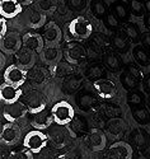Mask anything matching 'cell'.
I'll use <instances>...</instances> for the list:
<instances>
[{
	"label": "cell",
	"mask_w": 150,
	"mask_h": 159,
	"mask_svg": "<svg viewBox=\"0 0 150 159\" xmlns=\"http://www.w3.org/2000/svg\"><path fill=\"white\" fill-rule=\"evenodd\" d=\"M67 33L74 41H84L93 33V25L85 17H76L67 24Z\"/></svg>",
	"instance_id": "cell-1"
},
{
	"label": "cell",
	"mask_w": 150,
	"mask_h": 159,
	"mask_svg": "<svg viewBox=\"0 0 150 159\" xmlns=\"http://www.w3.org/2000/svg\"><path fill=\"white\" fill-rule=\"evenodd\" d=\"M51 112L53 116V120H55V124H59L62 126L70 125L75 117L74 107L69 102H65V101H61L53 104L51 108Z\"/></svg>",
	"instance_id": "cell-2"
},
{
	"label": "cell",
	"mask_w": 150,
	"mask_h": 159,
	"mask_svg": "<svg viewBox=\"0 0 150 159\" xmlns=\"http://www.w3.org/2000/svg\"><path fill=\"white\" fill-rule=\"evenodd\" d=\"M48 135H46L42 130H32L27 134L23 139V147L27 149H30L33 154L39 153L41 150H43L47 147L48 143Z\"/></svg>",
	"instance_id": "cell-3"
},
{
	"label": "cell",
	"mask_w": 150,
	"mask_h": 159,
	"mask_svg": "<svg viewBox=\"0 0 150 159\" xmlns=\"http://www.w3.org/2000/svg\"><path fill=\"white\" fill-rule=\"evenodd\" d=\"M22 20L23 23L27 25L28 28L32 30H39V28H43L46 25V20L47 17L43 11H41L36 8H27L25 10L22 11Z\"/></svg>",
	"instance_id": "cell-4"
},
{
	"label": "cell",
	"mask_w": 150,
	"mask_h": 159,
	"mask_svg": "<svg viewBox=\"0 0 150 159\" xmlns=\"http://www.w3.org/2000/svg\"><path fill=\"white\" fill-rule=\"evenodd\" d=\"M22 99L27 104L31 115L43 111L47 107V102H46L45 96L37 89H31L30 92H27L25 94H23Z\"/></svg>",
	"instance_id": "cell-5"
},
{
	"label": "cell",
	"mask_w": 150,
	"mask_h": 159,
	"mask_svg": "<svg viewBox=\"0 0 150 159\" xmlns=\"http://www.w3.org/2000/svg\"><path fill=\"white\" fill-rule=\"evenodd\" d=\"M87 50L79 42H69L64 47V57L73 65H79L87 59Z\"/></svg>",
	"instance_id": "cell-6"
},
{
	"label": "cell",
	"mask_w": 150,
	"mask_h": 159,
	"mask_svg": "<svg viewBox=\"0 0 150 159\" xmlns=\"http://www.w3.org/2000/svg\"><path fill=\"white\" fill-rule=\"evenodd\" d=\"M23 47V38L18 32H8L0 41V48L5 55H16Z\"/></svg>",
	"instance_id": "cell-7"
},
{
	"label": "cell",
	"mask_w": 150,
	"mask_h": 159,
	"mask_svg": "<svg viewBox=\"0 0 150 159\" xmlns=\"http://www.w3.org/2000/svg\"><path fill=\"white\" fill-rule=\"evenodd\" d=\"M4 82L14 85V87H22L25 80L27 76H28V73H27L25 69L20 68V66L17 64H11L9 65L7 69H4Z\"/></svg>",
	"instance_id": "cell-8"
},
{
	"label": "cell",
	"mask_w": 150,
	"mask_h": 159,
	"mask_svg": "<svg viewBox=\"0 0 150 159\" xmlns=\"http://www.w3.org/2000/svg\"><path fill=\"white\" fill-rule=\"evenodd\" d=\"M27 113H30V111L23 101H17V102L5 104L3 110V116L8 122H16L20 120V118H23Z\"/></svg>",
	"instance_id": "cell-9"
},
{
	"label": "cell",
	"mask_w": 150,
	"mask_h": 159,
	"mask_svg": "<svg viewBox=\"0 0 150 159\" xmlns=\"http://www.w3.org/2000/svg\"><path fill=\"white\" fill-rule=\"evenodd\" d=\"M93 88L102 99H112L117 94V87L116 84L110 80V79H97L93 83Z\"/></svg>",
	"instance_id": "cell-10"
},
{
	"label": "cell",
	"mask_w": 150,
	"mask_h": 159,
	"mask_svg": "<svg viewBox=\"0 0 150 159\" xmlns=\"http://www.w3.org/2000/svg\"><path fill=\"white\" fill-rule=\"evenodd\" d=\"M20 140V127L14 122H8L3 125L2 132H0V141L3 145H11L17 144Z\"/></svg>",
	"instance_id": "cell-11"
},
{
	"label": "cell",
	"mask_w": 150,
	"mask_h": 159,
	"mask_svg": "<svg viewBox=\"0 0 150 159\" xmlns=\"http://www.w3.org/2000/svg\"><path fill=\"white\" fill-rule=\"evenodd\" d=\"M42 36L45 38L46 46H59L62 38V31L55 22H50L43 27Z\"/></svg>",
	"instance_id": "cell-12"
},
{
	"label": "cell",
	"mask_w": 150,
	"mask_h": 159,
	"mask_svg": "<svg viewBox=\"0 0 150 159\" xmlns=\"http://www.w3.org/2000/svg\"><path fill=\"white\" fill-rule=\"evenodd\" d=\"M23 97V90L20 87H14L7 82L0 85V99L4 104L17 102Z\"/></svg>",
	"instance_id": "cell-13"
},
{
	"label": "cell",
	"mask_w": 150,
	"mask_h": 159,
	"mask_svg": "<svg viewBox=\"0 0 150 159\" xmlns=\"http://www.w3.org/2000/svg\"><path fill=\"white\" fill-rule=\"evenodd\" d=\"M23 5L19 0H0V14L7 19L16 18L22 14Z\"/></svg>",
	"instance_id": "cell-14"
},
{
	"label": "cell",
	"mask_w": 150,
	"mask_h": 159,
	"mask_svg": "<svg viewBox=\"0 0 150 159\" xmlns=\"http://www.w3.org/2000/svg\"><path fill=\"white\" fill-rule=\"evenodd\" d=\"M53 122H55V120H53L51 110L46 108L41 112L31 115V124L37 130H47L48 127L52 126Z\"/></svg>",
	"instance_id": "cell-15"
},
{
	"label": "cell",
	"mask_w": 150,
	"mask_h": 159,
	"mask_svg": "<svg viewBox=\"0 0 150 159\" xmlns=\"http://www.w3.org/2000/svg\"><path fill=\"white\" fill-rule=\"evenodd\" d=\"M87 144L88 147L94 150V152H99L103 150L106 148V144H107V138L104 135V132L98 129V127H94L88 132V136H87Z\"/></svg>",
	"instance_id": "cell-16"
},
{
	"label": "cell",
	"mask_w": 150,
	"mask_h": 159,
	"mask_svg": "<svg viewBox=\"0 0 150 159\" xmlns=\"http://www.w3.org/2000/svg\"><path fill=\"white\" fill-rule=\"evenodd\" d=\"M23 38V47H27L30 50L36 51L37 54H41L43 51V48L46 47V42L42 34H38L34 32H28L24 36H22Z\"/></svg>",
	"instance_id": "cell-17"
},
{
	"label": "cell",
	"mask_w": 150,
	"mask_h": 159,
	"mask_svg": "<svg viewBox=\"0 0 150 159\" xmlns=\"http://www.w3.org/2000/svg\"><path fill=\"white\" fill-rule=\"evenodd\" d=\"M48 130V139L51 140L52 145L57 149L64 148L65 145L67 144V134L65 129H62V125H52L51 127L47 129Z\"/></svg>",
	"instance_id": "cell-18"
},
{
	"label": "cell",
	"mask_w": 150,
	"mask_h": 159,
	"mask_svg": "<svg viewBox=\"0 0 150 159\" xmlns=\"http://www.w3.org/2000/svg\"><path fill=\"white\" fill-rule=\"evenodd\" d=\"M16 60L20 68H23L25 70L32 69L36 64V60H37V52L27 48V47H22L16 54Z\"/></svg>",
	"instance_id": "cell-19"
},
{
	"label": "cell",
	"mask_w": 150,
	"mask_h": 159,
	"mask_svg": "<svg viewBox=\"0 0 150 159\" xmlns=\"http://www.w3.org/2000/svg\"><path fill=\"white\" fill-rule=\"evenodd\" d=\"M39 55H41V60L46 65L52 66V65L57 64L59 61H61L64 51H61L59 46H46Z\"/></svg>",
	"instance_id": "cell-20"
},
{
	"label": "cell",
	"mask_w": 150,
	"mask_h": 159,
	"mask_svg": "<svg viewBox=\"0 0 150 159\" xmlns=\"http://www.w3.org/2000/svg\"><path fill=\"white\" fill-rule=\"evenodd\" d=\"M111 155L115 159H132V148L125 141H117L111 147Z\"/></svg>",
	"instance_id": "cell-21"
},
{
	"label": "cell",
	"mask_w": 150,
	"mask_h": 159,
	"mask_svg": "<svg viewBox=\"0 0 150 159\" xmlns=\"http://www.w3.org/2000/svg\"><path fill=\"white\" fill-rule=\"evenodd\" d=\"M98 103V99L95 98L92 93L89 92H83L76 97V104L80 110L83 111H90L92 108H94Z\"/></svg>",
	"instance_id": "cell-22"
},
{
	"label": "cell",
	"mask_w": 150,
	"mask_h": 159,
	"mask_svg": "<svg viewBox=\"0 0 150 159\" xmlns=\"http://www.w3.org/2000/svg\"><path fill=\"white\" fill-rule=\"evenodd\" d=\"M106 129H107V131L110 132L112 136H115V138H121L122 135L125 134L126 126H125V122H124V120H122V118H120V117H112L111 120L107 122Z\"/></svg>",
	"instance_id": "cell-23"
},
{
	"label": "cell",
	"mask_w": 150,
	"mask_h": 159,
	"mask_svg": "<svg viewBox=\"0 0 150 159\" xmlns=\"http://www.w3.org/2000/svg\"><path fill=\"white\" fill-rule=\"evenodd\" d=\"M130 43H131V41L125 31H117L113 34V46L121 54H125V52L129 51Z\"/></svg>",
	"instance_id": "cell-24"
},
{
	"label": "cell",
	"mask_w": 150,
	"mask_h": 159,
	"mask_svg": "<svg viewBox=\"0 0 150 159\" xmlns=\"http://www.w3.org/2000/svg\"><path fill=\"white\" fill-rule=\"evenodd\" d=\"M132 116L135 118V121L141 126H146L150 124V110L145 107L144 104L132 107Z\"/></svg>",
	"instance_id": "cell-25"
},
{
	"label": "cell",
	"mask_w": 150,
	"mask_h": 159,
	"mask_svg": "<svg viewBox=\"0 0 150 159\" xmlns=\"http://www.w3.org/2000/svg\"><path fill=\"white\" fill-rule=\"evenodd\" d=\"M50 71L53 76L66 78L73 74V64H70L69 61H59L57 64L51 66Z\"/></svg>",
	"instance_id": "cell-26"
},
{
	"label": "cell",
	"mask_w": 150,
	"mask_h": 159,
	"mask_svg": "<svg viewBox=\"0 0 150 159\" xmlns=\"http://www.w3.org/2000/svg\"><path fill=\"white\" fill-rule=\"evenodd\" d=\"M112 11L117 16V18L121 22H127L129 17H130V5L126 2H122V0H116L112 3Z\"/></svg>",
	"instance_id": "cell-27"
},
{
	"label": "cell",
	"mask_w": 150,
	"mask_h": 159,
	"mask_svg": "<svg viewBox=\"0 0 150 159\" xmlns=\"http://www.w3.org/2000/svg\"><path fill=\"white\" fill-rule=\"evenodd\" d=\"M81 83H83V79H81V76L79 75H69L65 78V80L62 83V89L66 94H73L75 93V92L79 90Z\"/></svg>",
	"instance_id": "cell-28"
},
{
	"label": "cell",
	"mask_w": 150,
	"mask_h": 159,
	"mask_svg": "<svg viewBox=\"0 0 150 159\" xmlns=\"http://www.w3.org/2000/svg\"><path fill=\"white\" fill-rule=\"evenodd\" d=\"M30 79L34 85H41L43 84L47 78H48V71L45 68H41V66H33L32 69H30Z\"/></svg>",
	"instance_id": "cell-29"
},
{
	"label": "cell",
	"mask_w": 150,
	"mask_h": 159,
	"mask_svg": "<svg viewBox=\"0 0 150 159\" xmlns=\"http://www.w3.org/2000/svg\"><path fill=\"white\" fill-rule=\"evenodd\" d=\"M120 79H121L122 85H124L126 89H129V90L136 89V88H138V85H139V83H140V80H141L139 76H136V75H135L132 71H130L129 69L125 70L124 73L121 74Z\"/></svg>",
	"instance_id": "cell-30"
},
{
	"label": "cell",
	"mask_w": 150,
	"mask_h": 159,
	"mask_svg": "<svg viewBox=\"0 0 150 159\" xmlns=\"http://www.w3.org/2000/svg\"><path fill=\"white\" fill-rule=\"evenodd\" d=\"M132 56L135 59V61L140 64L141 66H149L150 65V55H149V52L145 50L144 46L141 45H136L132 50Z\"/></svg>",
	"instance_id": "cell-31"
},
{
	"label": "cell",
	"mask_w": 150,
	"mask_h": 159,
	"mask_svg": "<svg viewBox=\"0 0 150 159\" xmlns=\"http://www.w3.org/2000/svg\"><path fill=\"white\" fill-rule=\"evenodd\" d=\"M90 11L95 18L102 19L108 14V5L106 4L104 0H92Z\"/></svg>",
	"instance_id": "cell-32"
},
{
	"label": "cell",
	"mask_w": 150,
	"mask_h": 159,
	"mask_svg": "<svg viewBox=\"0 0 150 159\" xmlns=\"http://www.w3.org/2000/svg\"><path fill=\"white\" fill-rule=\"evenodd\" d=\"M131 140L138 148H145L149 143V135L148 132L143 129H136L131 134Z\"/></svg>",
	"instance_id": "cell-33"
},
{
	"label": "cell",
	"mask_w": 150,
	"mask_h": 159,
	"mask_svg": "<svg viewBox=\"0 0 150 159\" xmlns=\"http://www.w3.org/2000/svg\"><path fill=\"white\" fill-rule=\"evenodd\" d=\"M34 8L43 11V13H52L57 8V0H33Z\"/></svg>",
	"instance_id": "cell-34"
},
{
	"label": "cell",
	"mask_w": 150,
	"mask_h": 159,
	"mask_svg": "<svg viewBox=\"0 0 150 159\" xmlns=\"http://www.w3.org/2000/svg\"><path fill=\"white\" fill-rule=\"evenodd\" d=\"M124 28H125L124 31L126 32V34H127L129 38H130V41H131L132 43L138 45V43L140 42V39H141V32H140V30H139L138 25H136L135 23H126Z\"/></svg>",
	"instance_id": "cell-35"
},
{
	"label": "cell",
	"mask_w": 150,
	"mask_h": 159,
	"mask_svg": "<svg viewBox=\"0 0 150 159\" xmlns=\"http://www.w3.org/2000/svg\"><path fill=\"white\" fill-rule=\"evenodd\" d=\"M87 131V122H85V118L81 117V116H75L74 120L70 124V132L75 135H81Z\"/></svg>",
	"instance_id": "cell-36"
},
{
	"label": "cell",
	"mask_w": 150,
	"mask_h": 159,
	"mask_svg": "<svg viewBox=\"0 0 150 159\" xmlns=\"http://www.w3.org/2000/svg\"><path fill=\"white\" fill-rule=\"evenodd\" d=\"M104 74H106V70H104V66L102 64H92V65L88 66L87 70H85L87 78L95 79V80H97V79L103 78Z\"/></svg>",
	"instance_id": "cell-37"
},
{
	"label": "cell",
	"mask_w": 150,
	"mask_h": 159,
	"mask_svg": "<svg viewBox=\"0 0 150 159\" xmlns=\"http://www.w3.org/2000/svg\"><path fill=\"white\" fill-rule=\"evenodd\" d=\"M104 64L108 69H110L111 71H117L120 68H121V61L120 59L115 55V54H107L104 56Z\"/></svg>",
	"instance_id": "cell-38"
},
{
	"label": "cell",
	"mask_w": 150,
	"mask_h": 159,
	"mask_svg": "<svg viewBox=\"0 0 150 159\" xmlns=\"http://www.w3.org/2000/svg\"><path fill=\"white\" fill-rule=\"evenodd\" d=\"M127 103L130 107H136V106L144 104V96L140 92H135V90H130L127 93Z\"/></svg>",
	"instance_id": "cell-39"
},
{
	"label": "cell",
	"mask_w": 150,
	"mask_h": 159,
	"mask_svg": "<svg viewBox=\"0 0 150 159\" xmlns=\"http://www.w3.org/2000/svg\"><path fill=\"white\" fill-rule=\"evenodd\" d=\"M9 159H33V153L24 147L23 149L11 150L9 154Z\"/></svg>",
	"instance_id": "cell-40"
},
{
	"label": "cell",
	"mask_w": 150,
	"mask_h": 159,
	"mask_svg": "<svg viewBox=\"0 0 150 159\" xmlns=\"http://www.w3.org/2000/svg\"><path fill=\"white\" fill-rule=\"evenodd\" d=\"M130 10L135 17H143L144 16V10H145V5L141 0H130Z\"/></svg>",
	"instance_id": "cell-41"
},
{
	"label": "cell",
	"mask_w": 150,
	"mask_h": 159,
	"mask_svg": "<svg viewBox=\"0 0 150 159\" xmlns=\"http://www.w3.org/2000/svg\"><path fill=\"white\" fill-rule=\"evenodd\" d=\"M120 23H122V22L117 18V16L113 11L108 13L104 17V24H106V27L110 30H117V27H120Z\"/></svg>",
	"instance_id": "cell-42"
},
{
	"label": "cell",
	"mask_w": 150,
	"mask_h": 159,
	"mask_svg": "<svg viewBox=\"0 0 150 159\" xmlns=\"http://www.w3.org/2000/svg\"><path fill=\"white\" fill-rule=\"evenodd\" d=\"M67 5L73 10H83L87 5V0H67Z\"/></svg>",
	"instance_id": "cell-43"
},
{
	"label": "cell",
	"mask_w": 150,
	"mask_h": 159,
	"mask_svg": "<svg viewBox=\"0 0 150 159\" xmlns=\"http://www.w3.org/2000/svg\"><path fill=\"white\" fill-rule=\"evenodd\" d=\"M93 42H94V45H97V47H98V48H102V47H104V46H106L107 39H106V37H104L103 34L98 33V34H94Z\"/></svg>",
	"instance_id": "cell-44"
},
{
	"label": "cell",
	"mask_w": 150,
	"mask_h": 159,
	"mask_svg": "<svg viewBox=\"0 0 150 159\" xmlns=\"http://www.w3.org/2000/svg\"><path fill=\"white\" fill-rule=\"evenodd\" d=\"M93 124L95 125V127H98V129H102L103 126L107 125V122L104 121V118L101 113H97V115H94L93 117Z\"/></svg>",
	"instance_id": "cell-45"
},
{
	"label": "cell",
	"mask_w": 150,
	"mask_h": 159,
	"mask_svg": "<svg viewBox=\"0 0 150 159\" xmlns=\"http://www.w3.org/2000/svg\"><path fill=\"white\" fill-rule=\"evenodd\" d=\"M104 112H106L107 116H110V117H117V115L120 113V110H118V107H115V106H112V107L111 106H107Z\"/></svg>",
	"instance_id": "cell-46"
},
{
	"label": "cell",
	"mask_w": 150,
	"mask_h": 159,
	"mask_svg": "<svg viewBox=\"0 0 150 159\" xmlns=\"http://www.w3.org/2000/svg\"><path fill=\"white\" fill-rule=\"evenodd\" d=\"M0 25H2V28H0V37H4L8 33V25H7V18L5 17L0 18Z\"/></svg>",
	"instance_id": "cell-47"
},
{
	"label": "cell",
	"mask_w": 150,
	"mask_h": 159,
	"mask_svg": "<svg viewBox=\"0 0 150 159\" xmlns=\"http://www.w3.org/2000/svg\"><path fill=\"white\" fill-rule=\"evenodd\" d=\"M144 89L148 94H150V74L146 75L144 79Z\"/></svg>",
	"instance_id": "cell-48"
},
{
	"label": "cell",
	"mask_w": 150,
	"mask_h": 159,
	"mask_svg": "<svg viewBox=\"0 0 150 159\" xmlns=\"http://www.w3.org/2000/svg\"><path fill=\"white\" fill-rule=\"evenodd\" d=\"M141 38L144 39V42H145L148 46H150V33H144V34H141Z\"/></svg>",
	"instance_id": "cell-49"
},
{
	"label": "cell",
	"mask_w": 150,
	"mask_h": 159,
	"mask_svg": "<svg viewBox=\"0 0 150 159\" xmlns=\"http://www.w3.org/2000/svg\"><path fill=\"white\" fill-rule=\"evenodd\" d=\"M4 65H5V54L2 51V54H0V68L4 69Z\"/></svg>",
	"instance_id": "cell-50"
},
{
	"label": "cell",
	"mask_w": 150,
	"mask_h": 159,
	"mask_svg": "<svg viewBox=\"0 0 150 159\" xmlns=\"http://www.w3.org/2000/svg\"><path fill=\"white\" fill-rule=\"evenodd\" d=\"M144 5H145V11L150 16V0H144Z\"/></svg>",
	"instance_id": "cell-51"
},
{
	"label": "cell",
	"mask_w": 150,
	"mask_h": 159,
	"mask_svg": "<svg viewBox=\"0 0 150 159\" xmlns=\"http://www.w3.org/2000/svg\"><path fill=\"white\" fill-rule=\"evenodd\" d=\"M135 159H150V157L148 154H144V153H140L135 157Z\"/></svg>",
	"instance_id": "cell-52"
},
{
	"label": "cell",
	"mask_w": 150,
	"mask_h": 159,
	"mask_svg": "<svg viewBox=\"0 0 150 159\" xmlns=\"http://www.w3.org/2000/svg\"><path fill=\"white\" fill-rule=\"evenodd\" d=\"M145 24H146V27L150 30V16H149V17L145 19Z\"/></svg>",
	"instance_id": "cell-53"
},
{
	"label": "cell",
	"mask_w": 150,
	"mask_h": 159,
	"mask_svg": "<svg viewBox=\"0 0 150 159\" xmlns=\"http://www.w3.org/2000/svg\"><path fill=\"white\" fill-rule=\"evenodd\" d=\"M146 104H148V108L150 110V94H149V97H148V99H146Z\"/></svg>",
	"instance_id": "cell-54"
},
{
	"label": "cell",
	"mask_w": 150,
	"mask_h": 159,
	"mask_svg": "<svg viewBox=\"0 0 150 159\" xmlns=\"http://www.w3.org/2000/svg\"><path fill=\"white\" fill-rule=\"evenodd\" d=\"M20 3H24V4H28L30 2H32V0H19Z\"/></svg>",
	"instance_id": "cell-55"
}]
</instances>
